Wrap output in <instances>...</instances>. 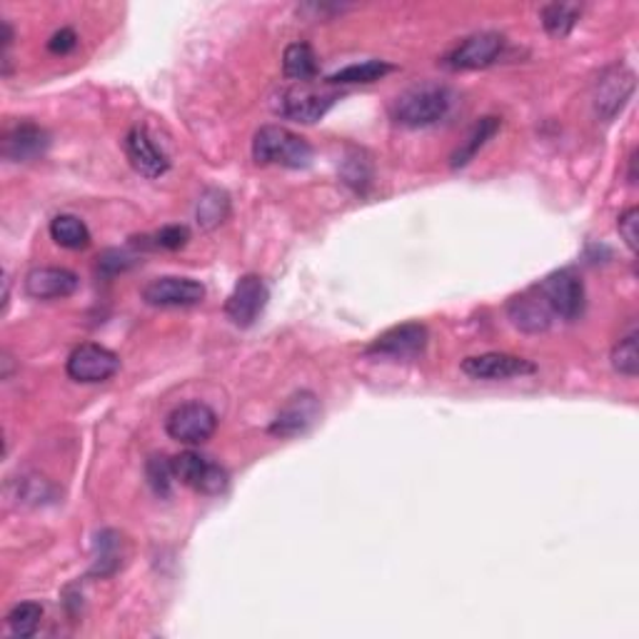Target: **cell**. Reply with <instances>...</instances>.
Here are the masks:
<instances>
[{
    "mask_svg": "<svg viewBox=\"0 0 639 639\" xmlns=\"http://www.w3.org/2000/svg\"><path fill=\"white\" fill-rule=\"evenodd\" d=\"M454 93L448 85L423 83L398 95L390 105V116L398 126L405 128H430L435 122L448 118L452 110Z\"/></svg>",
    "mask_w": 639,
    "mask_h": 639,
    "instance_id": "6da1fadb",
    "label": "cell"
},
{
    "mask_svg": "<svg viewBox=\"0 0 639 639\" xmlns=\"http://www.w3.org/2000/svg\"><path fill=\"white\" fill-rule=\"evenodd\" d=\"M252 157L260 165H285V168H308L312 163V145L291 133L287 128L265 126L252 140Z\"/></svg>",
    "mask_w": 639,
    "mask_h": 639,
    "instance_id": "7a4b0ae2",
    "label": "cell"
},
{
    "mask_svg": "<svg viewBox=\"0 0 639 639\" xmlns=\"http://www.w3.org/2000/svg\"><path fill=\"white\" fill-rule=\"evenodd\" d=\"M173 470L175 480L200 495H221L230 485L227 470L198 452H180L178 458H173Z\"/></svg>",
    "mask_w": 639,
    "mask_h": 639,
    "instance_id": "3957f363",
    "label": "cell"
},
{
    "mask_svg": "<svg viewBox=\"0 0 639 639\" xmlns=\"http://www.w3.org/2000/svg\"><path fill=\"white\" fill-rule=\"evenodd\" d=\"M335 91H320L310 83H297L280 93L277 113L297 122H318L320 118H326V113L335 105Z\"/></svg>",
    "mask_w": 639,
    "mask_h": 639,
    "instance_id": "277c9868",
    "label": "cell"
},
{
    "mask_svg": "<svg viewBox=\"0 0 639 639\" xmlns=\"http://www.w3.org/2000/svg\"><path fill=\"white\" fill-rule=\"evenodd\" d=\"M165 430L182 445H203L217 430V415L205 402H186L165 419Z\"/></svg>",
    "mask_w": 639,
    "mask_h": 639,
    "instance_id": "5b68a950",
    "label": "cell"
},
{
    "mask_svg": "<svg viewBox=\"0 0 639 639\" xmlns=\"http://www.w3.org/2000/svg\"><path fill=\"white\" fill-rule=\"evenodd\" d=\"M555 318L577 320L584 310V285L572 270H557L535 285Z\"/></svg>",
    "mask_w": 639,
    "mask_h": 639,
    "instance_id": "8992f818",
    "label": "cell"
},
{
    "mask_svg": "<svg viewBox=\"0 0 639 639\" xmlns=\"http://www.w3.org/2000/svg\"><path fill=\"white\" fill-rule=\"evenodd\" d=\"M505 50V38L495 31L472 33L465 40L458 43L445 58V66L452 70H480L500 60Z\"/></svg>",
    "mask_w": 639,
    "mask_h": 639,
    "instance_id": "52a82bcc",
    "label": "cell"
},
{
    "mask_svg": "<svg viewBox=\"0 0 639 639\" xmlns=\"http://www.w3.org/2000/svg\"><path fill=\"white\" fill-rule=\"evenodd\" d=\"M268 285L260 275H242L225 303V315L233 326L250 328L268 305Z\"/></svg>",
    "mask_w": 639,
    "mask_h": 639,
    "instance_id": "ba28073f",
    "label": "cell"
},
{
    "mask_svg": "<svg viewBox=\"0 0 639 639\" xmlns=\"http://www.w3.org/2000/svg\"><path fill=\"white\" fill-rule=\"evenodd\" d=\"M66 370L75 382H105L120 370V357L103 345H81L68 357Z\"/></svg>",
    "mask_w": 639,
    "mask_h": 639,
    "instance_id": "9c48e42d",
    "label": "cell"
},
{
    "mask_svg": "<svg viewBox=\"0 0 639 639\" xmlns=\"http://www.w3.org/2000/svg\"><path fill=\"white\" fill-rule=\"evenodd\" d=\"M205 287L192 277H155L143 287V300L153 308H192L203 303Z\"/></svg>",
    "mask_w": 639,
    "mask_h": 639,
    "instance_id": "30bf717a",
    "label": "cell"
},
{
    "mask_svg": "<svg viewBox=\"0 0 639 639\" xmlns=\"http://www.w3.org/2000/svg\"><path fill=\"white\" fill-rule=\"evenodd\" d=\"M427 328L419 326V322H405V326H398L375 340V343L367 347V355H382L392 357V360H413L419 357L427 347Z\"/></svg>",
    "mask_w": 639,
    "mask_h": 639,
    "instance_id": "8fae6325",
    "label": "cell"
},
{
    "mask_svg": "<svg viewBox=\"0 0 639 639\" xmlns=\"http://www.w3.org/2000/svg\"><path fill=\"white\" fill-rule=\"evenodd\" d=\"M635 93V75L623 66H612L594 83V110L605 120L615 118Z\"/></svg>",
    "mask_w": 639,
    "mask_h": 639,
    "instance_id": "7c38bea8",
    "label": "cell"
},
{
    "mask_svg": "<svg viewBox=\"0 0 639 639\" xmlns=\"http://www.w3.org/2000/svg\"><path fill=\"white\" fill-rule=\"evenodd\" d=\"M462 372L472 380H510V378H524V375H535L537 365L518 355L485 353V355L468 357V360L462 363Z\"/></svg>",
    "mask_w": 639,
    "mask_h": 639,
    "instance_id": "4fadbf2b",
    "label": "cell"
},
{
    "mask_svg": "<svg viewBox=\"0 0 639 639\" xmlns=\"http://www.w3.org/2000/svg\"><path fill=\"white\" fill-rule=\"evenodd\" d=\"M320 400L312 392H297L285 402L277 417L270 425V435L275 437H295L308 433L310 427L320 419Z\"/></svg>",
    "mask_w": 639,
    "mask_h": 639,
    "instance_id": "5bb4252c",
    "label": "cell"
},
{
    "mask_svg": "<svg viewBox=\"0 0 639 639\" xmlns=\"http://www.w3.org/2000/svg\"><path fill=\"white\" fill-rule=\"evenodd\" d=\"M78 285L81 280L66 268H35L25 275V293L33 300H63L78 291Z\"/></svg>",
    "mask_w": 639,
    "mask_h": 639,
    "instance_id": "9a60e30c",
    "label": "cell"
},
{
    "mask_svg": "<svg viewBox=\"0 0 639 639\" xmlns=\"http://www.w3.org/2000/svg\"><path fill=\"white\" fill-rule=\"evenodd\" d=\"M126 155L130 165L145 178H161L170 170L168 155L155 145V140L147 135L145 128H133L126 135Z\"/></svg>",
    "mask_w": 639,
    "mask_h": 639,
    "instance_id": "2e32d148",
    "label": "cell"
},
{
    "mask_svg": "<svg viewBox=\"0 0 639 639\" xmlns=\"http://www.w3.org/2000/svg\"><path fill=\"white\" fill-rule=\"evenodd\" d=\"M50 135L35 122H21L11 128L3 138V157L13 163H31L35 157L46 155Z\"/></svg>",
    "mask_w": 639,
    "mask_h": 639,
    "instance_id": "e0dca14e",
    "label": "cell"
},
{
    "mask_svg": "<svg viewBox=\"0 0 639 639\" xmlns=\"http://www.w3.org/2000/svg\"><path fill=\"white\" fill-rule=\"evenodd\" d=\"M507 315H510L512 326L522 332H545L555 318L537 287H530L528 293L512 297L510 305H507Z\"/></svg>",
    "mask_w": 639,
    "mask_h": 639,
    "instance_id": "ac0fdd59",
    "label": "cell"
},
{
    "mask_svg": "<svg viewBox=\"0 0 639 639\" xmlns=\"http://www.w3.org/2000/svg\"><path fill=\"white\" fill-rule=\"evenodd\" d=\"M497 130H500V118H493V116L480 118L475 122V128L470 130V135L465 140H462L458 151L452 153V157H450L452 168L454 170L465 168V165H470L472 161H475V155L487 145V140L495 138Z\"/></svg>",
    "mask_w": 639,
    "mask_h": 639,
    "instance_id": "d6986e66",
    "label": "cell"
},
{
    "mask_svg": "<svg viewBox=\"0 0 639 639\" xmlns=\"http://www.w3.org/2000/svg\"><path fill=\"white\" fill-rule=\"evenodd\" d=\"M283 70L287 78H293L297 83H310L318 75V58L308 43H293L285 48L283 56Z\"/></svg>",
    "mask_w": 639,
    "mask_h": 639,
    "instance_id": "ffe728a7",
    "label": "cell"
},
{
    "mask_svg": "<svg viewBox=\"0 0 639 639\" xmlns=\"http://www.w3.org/2000/svg\"><path fill=\"white\" fill-rule=\"evenodd\" d=\"M50 238L56 240L60 248L68 250H83L91 242V230L87 225L75 215H58L50 223Z\"/></svg>",
    "mask_w": 639,
    "mask_h": 639,
    "instance_id": "44dd1931",
    "label": "cell"
},
{
    "mask_svg": "<svg viewBox=\"0 0 639 639\" xmlns=\"http://www.w3.org/2000/svg\"><path fill=\"white\" fill-rule=\"evenodd\" d=\"M227 210H230V200H227L225 192L217 190V188H210L198 200L196 217H198L200 227H205V230H213V227H217L225 221Z\"/></svg>",
    "mask_w": 639,
    "mask_h": 639,
    "instance_id": "7402d4cb",
    "label": "cell"
},
{
    "mask_svg": "<svg viewBox=\"0 0 639 639\" xmlns=\"http://www.w3.org/2000/svg\"><path fill=\"white\" fill-rule=\"evenodd\" d=\"M388 73H392V66L384 63V60H365V63H355V66H347L343 70H338V73H332L328 81L330 83H343V85H353V83H375L384 78Z\"/></svg>",
    "mask_w": 639,
    "mask_h": 639,
    "instance_id": "603a6c76",
    "label": "cell"
},
{
    "mask_svg": "<svg viewBox=\"0 0 639 639\" xmlns=\"http://www.w3.org/2000/svg\"><path fill=\"white\" fill-rule=\"evenodd\" d=\"M40 619H43V607L38 605V602H21V605H15L11 612H8L5 625L8 629H11L13 637L28 639L38 632Z\"/></svg>",
    "mask_w": 639,
    "mask_h": 639,
    "instance_id": "cb8c5ba5",
    "label": "cell"
},
{
    "mask_svg": "<svg viewBox=\"0 0 639 639\" xmlns=\"http://www.w3.org/2000/svg\"><path fill=\"white\" fill-rule=\"evenodd\" d=\"M120 567V537L118 532L105 530L95 540V567L93 575H113Z\"/></svg>",
    "mask_w": 639,
    "mask_h": 639,
    "instance_id": "d4e9b609",
    "label": "cell"
},
{
    "mask_svg": "<svg viewBox=\"0 0 639 639\" xmlns=\"http://www.w3.org/2000/svg\"><path fill=\"white\" fill-rule=\"evenodd\" d=\"M577 21H580V5L553 3L542 11V25H545V31L549 35H555V38H563V35L570 33Z\"/></svg>",
    "mask_w": 639,
    "mask_h": 639,
    "instance_id": "484cf974",
    "label": "cell"
},
{
    "mask_svg": "<svg viewBox=\"0 0 639 639\" xmlns=\"http://www.w3.org/2000/svg\"><path fill=\"white\" fill-rule=\"evenodd\" d=\"M145 477H147V485H151V489L157 497H170L173 480H175L173 460L165 458V454H153L145 465Z\"/></svg>",
    "mask_w": 639,
    "mask_h": 639,
    "instance_id": "4316f807",
    "label": "cell"
},
{
    "mask_svg": "<svg viewBox=\"0 0 639 639\" xmlns=\"http://www.w3.org/2000/svg\"><path fill=\"white\" fill-rule=\"evenodd\" d=\"M612 367L625 378H637L639 372V350H637V332H629L627 338L619 340L612 350Z\"/></svg>",
    "mask_w": 639,
    "mask_h": 639,
    "instance_id": "83f0119b",
    "label": "cell"
},
{
    "mask_svg": "<svg viewBox=\"0 0 639 639\" xmlns=\"http://www.w3.org/2000/svg\"><path fill=\"white\" fill-rule=\"evenodd\" d=\"M190 240V230L186 225H168L161 233H155V245L165 250H180Z\"/></svg>",
    "mask_w": 639,
    "mask_h": 639,
    "instance_id": "f1b7e54d",
    "label": "cell"
},
{
    "mask_svg": "<svg viewBox=\"0 0 639 639\" xmlns=\"http://www.w3.org/2000/svg\"><path fill=\"white\" fill-rule=\"evenodd\" d=\"M637 225H639V210L637 208L625 210V213L619 215V221H617V230H619V235H623L625 245L632 252H637Z\"/></svg>",
    "mask_w": 639,
    "mask_h": 639,
    "instance_id": "f546056e",
    "label": "cell"
},
{
    "mask_svg": "<svg viewBox=\"0 0 639 639\" xmlns=\"http://www.w3.org/2000/svg\"><path fill=\"white\" fill-rule=\"evenodd\" d=\"M78 46V35L70 31V28H63L58 31L52 38L48 40V50L50 52H60V56H66V52H70Z\"/></svg>",
    "mask_w": 639,
    "mask_h": 639,
    "instance_id": "4dcf8cb0",
    "label": "cell"
},
{
    "mask_svg": "<svg viewBox=\"0 0 639 639\" xmlns=\"http://www.w3.org/2000/svg\"><path fill=\"white\" fill-rule=\"evenodd\" d=\"M130 265V258L120 256V252L110 250L105 252V256L100 258V270H105V273H118V270H126Z\"/></svg>",
    "mask_w": 639,
    "mask_h": 639,
    "instance_id": "1f68e13d",
    "label": "cell"
}]
</instances>
